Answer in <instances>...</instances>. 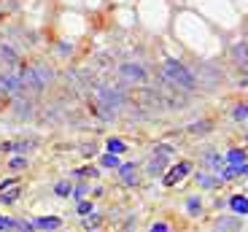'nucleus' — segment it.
Returning a JSON list of instances; mask_svg holds the SVG:
<instances>
[{
    "instance_id": "1",
    "label": "nucleus",
    "mask_w": 248,
    "mask_h": 232,
    "mask_svg": "<svg viewBox=\"0 0 248 232\" xmlns=\"http://www.w3.org/2000/svg\"><path fill=\"white\" fill-rule=\"evenodd\" d=\"M165 76H168L178 89H186V92H192L194 84H197V81H194V76L189 73L178 60H168V62H165Z\"/></svg>"
},
{
    "instance_id": "2",
    "label": "nucleus",
    "mask_w": 248,
    "mask_h": 232,
    "mask_svg": "<svg viewBox=\"0 0 248 232\" xmlns=\"http://www.w3.org/2000/svg\"><path fill=\"white\" fill-rule=\"evenodd\" d=\"M19 78H22L25 89H30V92H41V89L54 78V73L46 70V68H30V70H25V73L19 76Z\"/></svg>"
},
{
    "instance_id": "3",
    "label": "nucleus",
    "mask_w": 248,
    "mask_h": 232,
    "mask_svg": "<svg viewBox=\"0 0 248 232\" xmlns=\"http://www.w3.org/2000/svg\"><path fill=\"white\" fill-rule=\"evenodd\" d=\"M97 100L106 106V111H116L122 106V94L119 92H111V89H100L97 92Z\"/></svg>"
},
{
    "instance_id": "4",
    "label": "nucleus",
    "mask_w": 248,
    "mask_h": 232,
    "mask_svg": "<svg viewBox=\"0 0 248 232\" xmlns=\"http://www.w3.org/2000/svg\"><path fill=\"white\" fill-rule=\"evenodd\" d=\"M122 76L127 78V81H135V84H143V81H146V70H143L140 65H132V62L122 65Z\"/></svg>"
},
{
    "instance_id": "5",
    "label": "nucleus",
    "mask_w": 248,
    "mask_h": 232,
    "mask_svg": "<svg viewBox=\"0 0 248 232\" xmlns=\"http://www.w3.org/2000/svg\"><path fill=\"white\" fill-rule=\"evenodd\" d=\"M189 170H192V165H189V162H181L178 168H173V170L168 173V178H165V184H168V186H173L175 181H181L184 176H189Z\"/></svg>"
},
{
    "instance_id": "6",
    "label": "nucleus",
    "mask_w": 248,
    "mask_h": 232,
    "mask_svg": "<svg viewBox=\"0 0 248 232\" xmlns=\"http://www.w3.org/2000/svg\"><path fill=\"white\" fill-rule=\"evenodd\" d=\"M32 227H35V230H57V227H60V219H57V216H41V219L32 221Z\"/></svg>"
},
{
    "instance_id": "7",
    "label": "nucleus",
    "mask_w": 248,
    "mask_h": 232,
    "mask_svg": "<svg viewBox=\"0 0 248 232\" xmlns=\"http://www.w3.org/2000/svg\"><path fill=\"white\" fill-rule=\"evenodd\" d=\"M230 205H232V211H237V214H248V197L235 195V197L230 200Z\"/></svg>"
},
{
    "instance_id": "8",
    "label": "nucleus",
    "mask_w": 248,
    "mask_h": 232,
    "mask_svg": "<svg viewBox=\"0 0 248 232\" xmlns=\"http://www.w3.org/2000/svg\"><path fill=\"white\" fill-rule=\"evenodd\" d=\"M16 197H19V186H11L8 192H6V189L0 192V202H3V205H11V202H16Z\"/></svg>"
},
{
    "instance_id": "9",
    "label": "nucleus",
    "mask_w": 248,
    "mask_h": 232,
    "mask_svg": "<svg viewBox=\"0 0 248 232\" xmlns=\"http://www.w3.org/2000/svg\"><path fill=\"white\" fill-rule=\"evenodd\" d=\"M14 108H16L19 119H27V116H30V113H32V106H30V103H25V100H22V97H16V106H14Z\"/></svg>"
},
{
    "instance_id": "10",
    "label": "nucleus",
    "mask_w": 248,
    "mask_h": 232,
    "mask_svg": "<svg viewBox=\"0 0 248 232\" xmlns=\"http://www.w3.org/2000/svg\"><path fill=\"white\" fill-rule=\"evenodd\" d=\"M227 162H230V165H246V151L232 149L230 154H227Z\"/></svg>"
},
{
    "instance_id": "11",
    "label": "nucleus",
    "mask_w": 248,
    "mask_h": 232,
    "mask_svg": "<svg viewBox=\"0 0 248 232\" xmlns=\"http://www.w3.org/2000/svg\"><path fill=\"white\" fill-rule=\"evenodd\" d=\"M232 57H235V62H248V46L246 44H237L235 51H232Z\"/></svg>"
},
{
    "instance_id": "12",
    "label": "nucleus",
    "mask_w": 248,
    "mask_h": 232,
    "mask_svg": "<svg viewBox=\"0 0 248 232\" xmlns=\"http://www.w3.org/2000/svg\"><path fill=\"white\" fill-rule=\"evenodd\" d=\"M135 176V165H124L122 168V178H124V184H135L138 178H132Z\"/></svg>"
},
{
    "instance_id": "13",
    "label": "nucleus",
    "mask_w": 248,
    "mask_h": 232,
    "mask_svg": "<svg viewBox=\"0 0 248 232\" xmlns=\"http://www.w3.org/2000/svg\"><path fill=\"white\" fill-rule=\"evenodd\" d=\"M0 57L8 62H16V51H11V46H0Z\"/></svg>"
},
{
    "instance_id": "14",
    "label": "nucleus",
    "mask_w": 248,
    "mask_h": 232,
    "mask_svg": "<svg viewBox=\"0 0 248 232\" xmlns=\"http://www.w3.org/2000/svg\"><path fill=\"white\" fill-rule=\"evenodd\" d=\"M103 165H106V168H119V157L113 151H108L106 157H103Z\"/></svg>"
},
{
    "instance_id": "15",
    "label": "nucleus",
    "mask_w": 248,
    "mask_h": 232,
    "mask_svg": "<svg viewBox=\"0 0 248 232\" xmlns=\"http://www.w3.org/2000/svg\"><path fill=\"white\" fill-rule=\"evenodd\" d=\"M218 230H237V227H240V224H237V221L235 219H218Z\"/></svg>"
},
{
    "instance_id": "16",
    "label": "nucleus",
    "mask_w": 248,
    "mask_h": 232,
    "mask_svg": "<svg viewBox=\"0 0 248 232\" xmlns=\"http://www.w3.org/2000/svg\"><path fill=\"white\" fill-rule=\"evenodd\" d=\"M108 151H113V154H122V151H124V143H122V140H108Z\"/></svg>"
},
{
    "instance_id": "17",
    "label": "nucleus",
    "mask_w": 248,
    "mask_h": 232,
    "mask_svg": "<svg viewBox=\"0 0 248 232\" xmlns=\"http://www.w3.org/2000/svg\"><path fill=\"white\" fill-rule=\"evenodd\" d=\"M232 116H235V119H246V116H248V108H246V106H237Z\"/></svg>"
},
{
    "instance_id": "18",
    "label": "nucleus",
    "mask_w": 248,
    "mask_h": 232,
    "mask_svg": "<svg viewBox=\"0 0 248 232\" xmlns=\"http://www.w3.org/2000/svg\"><path fill=\"white\" fill-rule=\"evenodd\" d=\"M0 230H14V219H3L0 216Z\"/></svg>"
},
{
    "instance_id": "19",
    "label": "nucleus",
    "mask_w": 248,
    "mask_h": 232,
    "mask_svg": "<svg viewBox=\"0 0 248 232\" xmlns=\"http://www.w3.org/2000/svg\"><path fill=\"white\" fill-rule=\"evenodd\" d=\"M25 165H27V159H25V157H22V159H11V168H14V170L25 168Z\"/></svg>"
},
{
    "instance_id": "20",
    "label": "nucleus",
    "mask_w": 248,
    "mask_h": 232,
    "mask_svg": "<svg viewBox=\"0 0 248 232\" xmlns=\"http://www.w3.org/2000/svg\"><path fill=\"white\" fill-rule=\"evenodd\" d=\"M200 211V202L197 200H189V214H197Z\"/></svg>"
},
{
    "instance_id": "21",
    "label": "nucleus",
    "mask_w": 248,
    "mask_h": 232,
    "mask_svg": "<svg viewBox=\"0 0 248 232\" xmlns=\"http://www.w3.org/2000/svg\"><path fill=\"white\" fill-rule=\"evenodd\" d=\"M68 192H70L68 184H60V186H57V195H68Z\"/></svg>"
},
{
    "instance_id": "22",
    "label": "nucleus",
    "mask_w": 248,
    "mask_h": 232,
    "mask_svg": "<svg viewBox=\"0 0 248 232\" xmlns=\"http://www.w3.org/2000/svg\"><path fill=\"white\" fill-rule=\"evenodd\" d=\"M89 211H92V205H89V202H81V205H78V214H89Z\"/></svg>"
},
{
    "instance_id": "23",
    "label": "nucleus",
    "mask_w": 248,
    "mask_h": 232,
    "mask_svg": "<svg viewBox=\"0 0 248 232\" xmlns=\"http://www.w3.org/2000/svg\"><path fill=\"white\" fill-rule=\"evenodd\" d=\"M151 232H168V227H165V224H154V227H151Z\"/></svg>"
},
{
    "instance_id": "24",
    "label": "nucleus",
    "mask_w": 248,
    "mask_h": 232,
    "mask_svg": "<svg viewBox=\"0 0 248 232\" xmlns=\"http://www.w3.org/2000/svg\"><path fill=\"white\" fill-rule=\"evenodd\" d=\"M0 92H3V76H0Z\"/></svg>"
}]
</instances>
